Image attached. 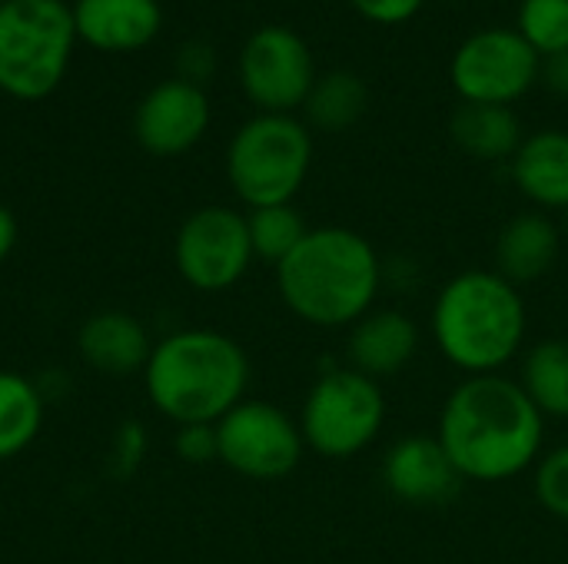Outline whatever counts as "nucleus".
Listing matches in <instances>:
<instances>
[{"mask_svg": "<svg viewBox=\"0 0 568 564\" xmlns=\"http://www.w3.org/2000/svg\"><path fill=\"white\" fill-rule=\"evenodd\" d=\"M436 439L463 482L499 485L536 469L546 449V416L506 372L463 376L443 402Z\"/></svg>", "mask_w": 568, "mask_h": 564, "instance_id": "f257e3e1", "label": "nucleus"}, {"mask_svg": "<svg viewBox=\"0 0 568 564\" xmlns=\"http://www.w3.org/2000/svg\"><path fill=\"white\" fill-rule=\"evenodd\" d=\"M386 286L376 246L349 226H316L276 266L283 306L313 329H353Z\"/></svg>", "mask_w": 568, "mask_h": 564, "instance_id": "f03ea898", "label": "nucleus"}, {"mask_svg": "<svg viewBox=\"0 0 568 564\" xmlns=\"http://www.w3.org/2000/svg\"><path fill=\"white\" fill-rule=\"evenodd\" d=\"M429 332L439 356L463 376H496L523 356L529 309L516 283L473 266L436 293Z\"/></svg>", "mask_w": 568, "mask_h": 564, "instance_id": "7ed1b4c3", "label": "nucleus"}, {"mask_svg": "<svg viewBox=\"0 0 568 564\" xmlns=\"http://www.w3.org/2000/svg\"><path fill=\"white\" fill-rule=\"evenodd\" d=\"M143 389L173 425H216L246 399L250 359L226 332L180 329L153 342Z\"/></svg>", "mask_w": 568, "mask_h": 564, "instance_id": "20e7f679", "label": "nucleus"}, {"mask_svg": "<svg viewBox=\"0 0 568 564\" xmlns=\"http://www.w3.org/2000/svg\"><path fill=\"white\" fill-rule=\"evenodd\" d=\"M310 166L313 130L293 113H256L226 146V180L250 209L293 203Z\"/></svg>", "mask_w": 568, "mask_h": 564, "instance_id": "39448f33", "label": "nucleus"}, {"mask_svg": "<svg viewBox=\"0 0 568 564\" xmlns=\"http://www.w3.org/2000/svg\"><path fill=\"white\" fill-rule=\"evenodd\" d=\"M77 40L73 7L63 0L0 3V90L13 100L50 96Z\"/></svg>", "mask_w": 568, "mask_h": 564, "instance_id": "423d86ee", "label": "nucleus"}, {"mask_svg": "<svg viewBox=\"0 0 568 564\" xmlns=\"http://www.w3.org/2000/svg\"><path fill=\"white\" fill-rule=\"evenodd\" d=\"M386 412L389 402L383 382L339 366L310 386L296 422L310 452L329 462H346L383 435Z\"/></svg>", "mask_w": 568, "mask_h": 564, "instance_id": "0eeeda50", "label": "nucleus"}, {"mask_svg": "<svg viewBox=\"0 0 568 564\" xmlns=\"http://www.w3.org/2000/svg\"><path fill=\"white\" fill-rule=\"evenodd\" d=\"M542 80V57L516 27H486L469 33L453 60L449 83L459 103L516 106Z\"/></svg>", "mask_w": 568, "mask_h": 564, "instance_id": "6e6552de", "label": "nucleus"}, {"mask_svg": "<svg viewBox=\"0 0 568 564\" xmlns=\"http://www.w3.org/2000/svg\"><path fill=\"white\" fill-rule=\"evenodd\" d=\"M300 422L273 402L243 399L216 422V462L250 482H280L303 462Z\"/></svg>", "mask_w": 568, "mask_h": 564, "instance_id": "1a4fd4ad", "label": "nucleus"}, {"mask_svg": "<svg viewBox=\"0 0 568 564\" xmlns=\"http://www.w3.org/2000/svg\"><path fill=\"white\" fill-rule=\"evenodd\" d=\"M246 213L233 206H203L183 219L173 243V263L196 293H226L253 266Z\"/></svg>", "mask_w": 568, "mask_h": 564, "instance_id": "9d476101", "label": "nucleus"}, {"mask_svg": "<svg viewBox=\"0 0 568 564\" xmlns=\"http://www.w3.org/2000/svg\"><path fill=\"white\" fill-rule=\"evenodd\" d=\"M316 76L310 43L290 27H260L240 50V86L260 113L300 110Z\"/></svg>", "mask_w": 568, "mask_h": 564, "instance_id": "9b49d317", "label": "nucleus"}, {"mask_svg": "<svg viewBox=\"0 0 568 564\" xmlns=\"http://www.w3.org/2000/svg\"><path fill=\"white\" fill-rule=\"evenodd\" d=\"M210 130V96L203 86L173 76L156 83L136 106L133 133L153 156H180Z\"/></svg>", "mask_w": 568, "mask_h": 564, "instance_id": "f8f14e48", "label": "nucleus"}, {"mask_svg": "<svg viewBox=\"0 0 568 564\" xmlns=\"http://www.w3.org/2000/svg\"><path fill=\"white\" fill-rule=\"evenodd\" d=\"M383 485L386 492L416 509L449 505L463 492V475L439 445L436 435H403L383 455Z\"/></svg>", "mask_w": 568, "mask_h": 564, "instance_id": "ddd939ff", "label": "nucleus"}, {"mask_svg": "<svg viewBox=\"0 0 568 564\" xmlns=\"http://www.w3.org/2000/svg\"><path fill=\"white\" fill-rule=\"evenodd\" d=\"M419 346H423V332L409 312L396 306H383V309L376 306L349 329L346 366L376 382H386L413 366Z\"/></svg>", "mask_w": 568, "mask_h": 564, "instance_id": "4468645a", "label": "nucleus"}, {"mask_svg": "<svg viewBox=\"0 0 568 564\" xmlns=\"http://www.w3.org/2000/svg\"><path fill=\"white\" fill-rule=\"evenodd\" d=\"M77 349H80V359L93 372L110 376V379H126L133 372L143 376L150 352H153V339L136 316L106 309V312H93L90 319H83L77 332Z\"/></svg>", "mask_w": 568, "mask_h": 564, "instance_id": "2eb2a0df", "label": "nucleus"}, {"mask_svg": "<svg viewBox=\"0 0 568 564\" xmlns=\"http://www.w3.org/2000/svg\"><path fill=\"white\" fill-rule=\"evenodd\" d=\"M73 23L83 43L126 53L146 47L160 33L163 10L156 0H77Z\"/></svg>", "mask_w": 568, "mask_h": 564, "instance_id": "dca6fc26", "label": "nucleus"}, {"mask_svg": "<svg viewBox=\"0 0 568 564\" xmlns=\"http://www.w3.org/2000/svg\"><path fill=\"white\" fill-rule=\"evenodd\" d=\"M516 189L542 213H568V130H539L509 160Z\"/></svg>", "mask_w": 568, "mask_h": 564, "instance_id": "f3484780", "label": "nucleus"}, {"mask_svg": "<svg viewBox=\"0 0 568 564\" xmlns=\"http://www.w3.org/2000/svg\"><path fill=\"white\" fill-rule=\"evenodd\" d=\"M559 249H562V233L549 213L542 209L516 213L513 219H506V226L496 236V273L516 286L536 283L556 266Z\"/></svg>", "mask_w": 568, "mask_h": 564, "instance_id": "a211bd4d", "label": "nucleus"}, {"mask_svg": "<svg viewBox=\"0 0 568 564\" xmlns=\"http://www.w3.org/2000/svg\"><path fill=\"white\" fill-rule=\"evenodd\" d=\"M449 136L479 163H509L526 140L519 113L489 103H459L449 116Z\"/></svg>", "mask_w": 568, "mask_h": 564, "instance_id": "6ab92c4d", "label": "nucleus"}, {"mask_svg": "<svg viewBox=\"0 0 568 564\" xmlns=\"http://www.w3.org/2000/svg\"><path fill=\"white\" fill-rule=\"evenodd\" d=\"M366 106H369L366 80L356 76L353 70H329L323 76H316V83L303 103V113H306L310 130L346 133L363 120Z\"/></svg>", "mask_w": 568, "mask_h": 564, "instance_id": "aec40b11", "label": "nucleus"}, {"mask_svg": "<svg viewBox=\"0 0 568 564\" xmlns=\"http://www.w3.org/2000/svg\"><path fill=\"white\" fill-rule=\"evenodd\" d=\"M47 396L20 372L0 369V462L17 459L43 429Z\"/></svg>", "mask_w": 568, "mask_h": 564, "instance_id": "412c9836", "label": "nucleus"}, {"mask_svg": "<svg viewBox=\"0 0 568 564\" xmlns=\"http://www.w3.org/2000/svg\"><path fill=\"white\" fill-rule=\"evenodd\" d=\"M519 386L546 419H568V339H542L526 349Z\"/></svg>", "mask_w": 568, "mask_h": 564, "instance_id": "4be33fe9", "label": "nucleus"}, {"mask_svg": "<svg viewBox=\"0 0 568 564\" xmlns=\"http://www.w3.org/2000/svg\"><path fill=\"white\" fill-rule=\"evenodd\" d=\"M246 226H250V243H253V256L263 263L280 266L310 233L303 213L293 203L283 206H260L246 213Z\"/></svg>", "mask_w": 568, "mask_h": 564, "instance_id": "5701e85b", "label": "nucleus"}, {"mask_svg": "<svg viewBox=\"0 0 568 564\" xmlns=\"http://www.w3.org/2000/svg\"><path fill=\"white\" fill-rule=\"evenodd\" d=\"M519 37L542 57H559L568 50V0H519L516 10Z\"/></svg>", "mask_w": 568, "mask_h": 564, "instance_id": "b1692460", "label": "nucleus"}, {"mask_svg": "<svg viewBox=\"0 0 568 564\" xmlns=\"http://www.w3.org/2000/svg\"><path fill=\"white\" fill-rule=\"evenodd\" d=\"M532 492L549 515L568 522V442L542 452L532 469Z\"/></svg>", "mask_w": 568, "mask_h": 564, "instance_id": "393cba45", "label": "nucleus"}, {"mask_svg": "<svg viewBox=\"0 0 568 564\" xmlns=\"http://www.w3.org/2000/svg\"><path fill=\"white\" fill-rule=\"evenodd\" d=\"M173 452L190 465L216 462V425H176Z\"/></svg>", "mask_w": 568, "mask_h": 564, "instance_id": "a878e982", "label": "nucleus"}, {"mask_svg": "<svg viewBox=\"0 0 568 564\" xmlns=\"http://www.w3.org/2000/svg\"><path fill=\"white\" fill-rule=\"evenodd\" d=\"M363 20L376 23V27H403L409 23L426 0H346Z\"/></svg>", "mask_w": 568, "mask_h": 564, "instance_id": "bb28decb", "label": "nucleus"}, {"mask_svg": "<svg viewBox=\"0 0 568 564\" xmlns=\"http://www.w3.org/2000/svg\"><path fill=\"white\" fill-rule=\"evenodd\" d=\"M143 455H146V432H143V425L140 422L120 425V432L113 439V465H116V472H123V475L133 472L143 462Z\"/></svg>", "mask_w": 568, "mask_h": 564, "instance_id": "cd10ccee", "label": "nucleus"}, {"mask_svg": "<svg viewBox=\"0 0 568 564\" xmlns=\"http://www.w3.org/2000/svg\"><path fill=\"white\" fill-rule=\"evenodd\" d=\"M213 66H216V57H213V50L206 43L183 47V53H180V76L183 80H190V83L200 86V80H206L213 73Z\"/></svg>", "mask_w": 568, "mask_h": 564, "instance_id": "c85d7f7f", "label": "nucleus"}, {"mask_svg": "<svg viewBox=\"0 0 568 564\" xmlns=\"http://www.w3.org/2000/svg\"><path fill=\"white\" fill-rule=\"evenodd\" d=\"M542 83L549 86V93H556L559 100H568V50L559 57L542 60Z\"/></svg>", "mask_w": 568, "mask_h": 564, "instance_id": "c756f323", "label": "nucleus"}, {"mask_svg": "<svg viewBox=\"0 0 568 564\" xmlns=\"http://www.w3.org/2000/svg\"><path fill=\"white\" fill-rule=\"evenodd\" d=\"M13 246H17V219H13V213L0 203V263L13 253Z\"/></svg>", "mask_w": 568, "mask_h": 564, "instance_id": "7c9ffc66", "label": "nucleus"}, {"mask_svg": "<svg viewBox=\"0 0 568 564\" xmlns=\"http://www.w3.org/2000/svg\"><path fill=\"white\" fill-rule=\"evenodd\" d=\"M0 3H7V0H0Z\"/></svg>", "mask_w": 568, "mask_h": 564, "instance_id": "2f4dec72", "label": "nucleus"}]
</instances>
